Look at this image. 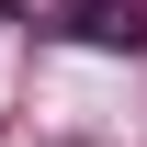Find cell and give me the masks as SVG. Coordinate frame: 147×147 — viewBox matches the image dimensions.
Masks as SVG:
<instances>
[{
  "label": "cell",
  "mask_w": 147,
  "mask_h": 147,
  "mask_svg": "<svg viewBox=\"0 0 147 147\" xmlns=\"http://www.w3.org/2000/svg\"><path fill=\"white\" fill-rule=\"evenodd\" d=\"M68 34H79V45H125V57H136V45H147V11H136V0H79Z\"/></svg>",
  "instance_id": "obj_1"
}]
</instances>
